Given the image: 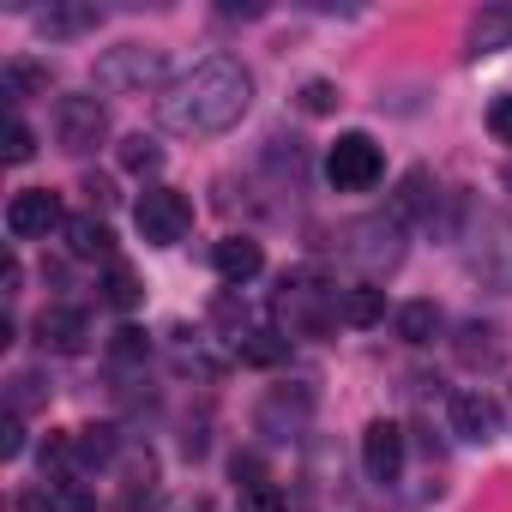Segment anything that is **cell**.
I'll list each match as a JSON object with an SVG mask.
<instances>
[{
  "instance_id": "obj_1",
  "label": "cell",
  "mask_w": 512,
  "mask_h": 512,
  "mask_svg": "<svg viewBox=\"0 0 512 512\" xmlns=\"http://www.w3.org/2000/svg\"><path fill=\"white\" fill-rule=\"evenodd\" d=\"M253 109V73L235 55H211L199 67H187L163 97H157V121L181 139H217L229 133L241 115Z\"/></svg>"
},
{
  "instance_id": "obj_2",
  "label": "cell",
  "mask_w": 512,
  "mask_h": 512,
  "mask_svg": "<svg viewBox=\"0 0 512 512\" xmlns=\"http://www.w3.org/2000/svg\"><path fill=\"white\" fill-rule=\"evenodd\" d=\"M91 79H97V91H115V97H139V91H169L175 79H169V55L163 49H151V43H115V49H103L97 55V67H91Z\"/></svg>"
},
{
  "instance_id": "obj_3",
  "label": "cell",
  "mask_w": 512,
  "mask_h": 512,
  "mask_svg": "<svg viewBox=\"0 0 512 512\" xmlns=\"http://www.w3.org/2000/svg\"><path fill=\"white\" fill-rule=\"evenodd\" d=\"M344 260H356V266H368V272H392L398 260H404V223L386 211V217H356V223H344Z\"/></svg>"
},
{
  "instance_id": "obj_4",
  "label": "cell",
  "mask_w": 512,
  "mask_h": 512,
  "mask_svg": "<svg viewBox=\"0 0 512 512\" xmlns=\"http://www.w3.org/2000/svg\"><path fill=\"white\" fill-rule=\"evenodd\" d=\"M380 175H386V151L368 133H338V145L326 151V181L338 193H368L380 187Z\"/></svg>"
},
{
  "instance_id": "obj_5",
  "label": "cell",
  "mask_w": 512,
  "mask_h": 512,
  "mask_svg": "<svg viewBox=\"0 0 512 512\" xmlns=\"http://www.w3.org/2000/svg\"><path fill=\"white\" fill-rule=\"evenodd\" d=\"M278 314H284V326L290 332H326L332 320H338V290H326L314 272H296V278H284L278 284Z\"/></svg>"
},
{
  "instance_id": "obj_6",
  "label": "cell",
  "mask_w": 512,
  "mask_h": 512,
  "mask_svg": "<svg viewBox=\"0 0 512 512\" xmlns=\"http://www.w3.org/2000/svg\"><path fill=\"white\" fill-rule=\"evenodd\" d=\"M133 223H139V235H145L151 247H175V241H187V229H193V199L175 193V187H145L139 205H133Z\"/></svg>"
},
{
  "instance_id": "obj_7",
  "label": "cell",
  "mask_w": 512,
  "mask_h": 512,
  "mask_svg": "<svg viewBox=\"0 0 512 512\" xmlns=\"http://www.w3.org/2000/svg\"><path fill=\"white\" fill-rule=\"evenodd\" d=\"M109 139V109L97 97H61L55 103V145L67 157H91Z\"/></svg>"
},
{
  "instance_id": "obj_8",
  "label": "cell",
  "mask_w": 512,
  "mask_h": 512,
  "mask_svg": "<svg viewBox=\"0 0 512 512\" xmlns=\"http://www.w3.org/2000/svg\"><path fill=\"white\" fill-rule=\"evenodd\" d=\"M470 272L488 290L512 296V217H482V229L470 235Z\"/></svg>"
},
{
  "instance_id": "obj_9",
  "label": "cell",
  "mask_w": 512,
  "mask_h": 512,
  "mask_svg": "<svg viewBox=\"0 0 512 512\" xmlns=\"http://www.w3.org/2000/svg\"><path fill=\"white\" fill-rule=\"evenodd\" d=\"M7 229H13V241H49L55 229H67L61 193H49V187L13 193V199H7Z\"/></svg>"
},
{
  "instance_id": "obj_10",
  "label": "cell",
  "mask_w": 512,
  "mask_h": 512,
  "mask_svg": "<svg viewBox=\"0 0 512 512\" xmlns=\"http://www.w3.org/2000/svg\"><path fill=\"white\" fill-rule=\"evenodd\" d=\"M452 356H458V368H470V374H494V368H506V332H500L494 320H464V326L452 332Z\"/></svg>"
},
{
  "instance_id": "obj_11",
  "label": "cell",
  "mask_w": 512,
  "mask_h": 512,
  "mask_svg": "<svg viewBox=\"0 0 512 512\" xmlns=\"http://www.w3.org/2000/svg\"><path fill=\"white\" fill-rule=\"evenodd\" d=\"M362 470L374 476V482H398L404 476V428L398 422H368V434H362Z\"/></svg>"
},
{
  "instance_id": "obj_12",
  "label": "cell",
  "mask_w": 512,
  "mask_h": 512,
  "mask_svg": "<svg viewBox=\"0 0 512 512\" xmlns=\"http://www.w3.org/2000/svg\"><path fill=\"white\" fill-rule=\"evenodd\" d=\"M31 332H37V344L49 356H79L85 338H91V320H85V308H43Z\"/></svg>"
},
{
  "instance_id": "obj_13",
  "label": "cell",
  "mask_w": 512,
  "mask_h": 512,
  "mask_svg": "<svg viewBox=\"0 0 512 512\" xmlns=\"http://www.w3.org/2000/svg\"><path fill=\"white\" fill-rule=\"evenodd\" d=\"M446 416H452V434L470 440V446H482V440L500 434V404H494L488 392H452Z\"/></svg>"
},
{
  "instance_id": "obj_14",
  "label": "cell",
  "mask_w": 512,
  "mask_h": 512,
  "mask_svg": "<svg viewBox=\"0 0 512 512\" xmlns=\"http://www.w3.org/2000/svg\"><path fill=\"white\" fill-rule=\"evenodd\" d=\"M440 181L428 175V169H410L404 181H398V193H392V217L398 223H428L434 229V211H440Z\"/></svg>"
},
{
  "instance_id": "obj_15",
  "label": "cell",
  "mask_w": 512,
  "mask_h": 512,
  "mask_svg": "<svg viewBox=\"0 0 512 512\" xmlns=\"http://www.w3.org/2000/svg\"><path fill=\"white\" fill-rule=\"evenodd\" d=\"M211 266H217V278L229 290H241V284H253L266 272V253H260V241H247V235H223L217 253H211Z\"/></svg>"
},
{
  "instance_id": "obj_16",
  "label": "cell",
  "mask_w": 512,
  "mask_h": 512,
  "mask_svg": "<svg viewBox=\"0 0 512 512\" xmlns=\"http://www.w3.org/2000/svg\"><path fill=\"white\" fill-rule=\"evenodd\" d=\"M37 31H43L49 43L85 37V31H97V7H85V0H49V7L37 13Z\"/></svg>"
},
{
  "instance_id": "obj_17",
  "label": "cell",
  "mask_w": 512,
  "mask_h": 512,
  "mask_svg": "<svg viewBox=\"0 0 512 512\" xmlns=\"http://www.w3.org/2000/svg\"><path fill=\"white\" fill-rule=\"evenodd\" d=\"M67 253L73 260H115V235H109V223L91 211V217H67Z\"/></svg>"
},
{
  "instance_id": "obj_18",
  "label": "cell",
  "mask_w": 512,
  "mask_h": 512,
  "mask_svg": "<svg viewBox=\"0 0 512 512\" xmlns=\"http://www.w3.org/2000/svg\"><path fill=\"white\" fill-rule=\"evenodd\" d=\"M338 320H344V326H380V320H386V290L368 284V278H362V284H344V290H338Z\"/></svg>"
},
{
  "instance_id": "obj_19",
  "label": "cell",
  "mask_w": 512,
  "mask_h": 512,
  "mask_svg": "<svg viewBox=\"0 0 512 512\" xmlns=\"http://www.w3.org/2000/svg\"><path fill=\"white\" fill-rule=\"evenodd\" d=\"M157 500V458L151 452H127L121 464V512H139Z\"/></svg>"
},
{
  "instance_id": "obj_20",
  "label": "cell",
  "mask_w": 512,
  "mask_h": 512,
  "mask_svg": "<svg viewBox=\"0 0 512 512\" xmlns=\"http://www.w3.org/2000/svg\"><path fill=\"white\" fill-rule=\"evenodd\" d=\"M235 356L247 368H278V362H290V338L272 326H253V332H235Z\"/></svg>"
},
{
  "instance_id": "obj_21",
  "label": "cell",
  "mask_w": 512,
  "mask_h": 512,
  "mask_svg": "<svg viewBox=\"0 0 512 512\" xmlns=\"http://www.w3.org/2000/svg\"><path fill=\"white\" fill-rule=\"evenodd\" d=\"M440 326H446V314H440L434 302H404V308L392 314V332H398L404 344H434Z\"/></svg>"
},
{
  "instance_id": "obj_22",
  "label": "cell",
  "mask_w": 512,
  "mask_h": 512,
  "mask_svg": "<svg viewBox=\"0 0 512 512\" xmlns=\"http://www.w3.org/2000/svg\"><path fill=\"white\" fill-rule=\"evenodd\" d=\"M494 49H512V7H488L470 19V55H494Z\"/></svg>"
},
{
  "instance_id": "obj_23",
  "label": "cell",
  "mask_w": 512,
  "mask_h": 512,
  "mask_svg": "<svg viewBox=\"0 0 512 512\" xmlns=\"http://www.w3.org/2000/svg\"><path fill=\"white\" fill-rule=\"evenodd\" d=\"M49 85H55V73H49L43 61H31V55H13V61H7V97H13V103L49 97Z\"/></svg>"
},
{
  "instance_id": "obj_24",
  "label": "cell",
  "mask_w": 512,
  "mask_h": 512,
  "mask_svg": "<svg viewBox=\"0 0 512 512\" xmlns=\"http://www.w3.org/2000/svg\"><path fill=\"white\" fill-rule=\"evenodd\" d=\"M73 440H79V464H115L121 458V428H109V422L79 428Z\"/></svg>"
},
{
  "instance_id": "obj_25",
  "label": "cell",
  "mask_w": 512,
  "mask_h": 512,
  "mask_svg": "<svg viewBox=\"0 0 512 512\" xmlns=\"http://www.w3.org/2000/svg\"><path fill=\"white\" fill-rule=\"evenodd\" d=\"M103 302L109 308H139L145 302V290H139V278H133V266H121V260H109V272H103Z\"/></svg>"
},
{
  "instance_id": "obj_26",
  "label": "cell",
  "mask_w": 512,
  "mask_h": 512,
  "mask_svg": "<svg viewBox=\"0 0 512 512\" xmlns=\"http://www.w3.org/2000/svg\"><path fill=\"white\" fill-rule=\"evenodd\" d=\"M121 169H127V175H157V169H163V145L145 139V133H127V139H121Z\"/></svg>"
},
{
  "instance_id": "obj_27",
  "label": "cell",
  "mask_w": 512,
  "mask_h": 512,
  "mask_svg": "<svg viewBox=\"0 0 512 512\" xmlns=\"http://www.w3.org/2000/svg\"><path fill=\"white\" fill-rule=\"evenodd\" d=\"M296 103H302V115H338V103H344V97H338V85H332V79H308V85L296 91Z\"/></svg>"
},
{
  "instance_id": "obj_28",
  "label": "cell",
  "mask_w": 512,
  "mask_h": 512,
  "mask_svg": "<svg viewBox=\"0 0 512 512\" xmlns=\"http://www.w3.org/2000/svg\"><path fill=\"white\" fill-rule=\"evenodd\" d=\"M151 356V338L139 332V326H121L115 338H109V362H145Z\"/></svg>"
},
{
  "instance_id": "obj_29",
  "label": "cell",
  "mask_w": 512,
  "mask_h": 512,
  "mask_svg": "<svg viewBox=\"0 0 512 512\" xmlns=\"http://www.w3.org/2000/svg\"><path fill=\"white\" fill-rule=\"evenodd\" d=\"M31 157H37V133L13 115V121H7V163H31Z\"/></svg>"
},
{
  "instance_id": "obj_30",
  "label": "cell",
  "mask_w": 512,
  "mask_h": 512,
  "mask_svg": "<svg viewBox=\"0 0 512 512\" xmlns=\"http://www.w3.org/2000/svg\"><path fill=\"white\" fill-rule=\"evenodd\" d=\"M25 452V416L7 410V422H0V458H19Z\"/></svg>"
},
{
  "instance_id": "obj_31",
  "label": "cell",
  "mask_w": 512,
  "mask_h": 512,
  "mask_svg": "<svg viewBox=\"0 0 512 512\" xmlns=\"http://www.w3.org/2000/svg\"><path fill=\"white\" fill-rule=\"evenodd\" d=\"M488 133H494V139H500V145H512V91H506V97H494V103H488Z\"/></svg>"
},
{
  "instance_id": "obj_32",
  "label": "cell",
  "mask_w": 512,
  "mask_h": 512,
  "mask_svg": "<svg viewBox=\"0 0 512 512\" xmlns=\"http://www.w3.org/2000/svg\"><path fill=\"white\" fill-rule=\"evenodd\" d=\"M79 193L91 199V211H109V205H115V187H109V175H85V181H79Z\"/></svg>"
},
{
  "instance_id": "obj_33",
  "label": "cell",
  "mask_w": 512,
  "mask_h": 512,
  "mask_svg": "<svg viewBox=\"0 0 512 512\" xmlns=\"http://www.w3.org/2000/svg\"><path fill=\"white\" fill-rule=\"evenodd\" d=\"M37 398H43V392H37V374H13V410L25 416V410H31Z\"/></svg>"
},
{
  "instance_id": "obj_34",
  "label": "cell",
  "mask_w": 512,
  "mask_h": 512,
  "mask_svg": "<svg viewBox=\"0 0 512 512\" xmlns=\"http://www.w3.org/2000/svg\"><path fill=\"white\" fill-rule=\"evenodd\" d=\"M19 284H25V266H19V253H7V272H0V290H7V296H19Z\"/></svg>"
}]
</instances>
